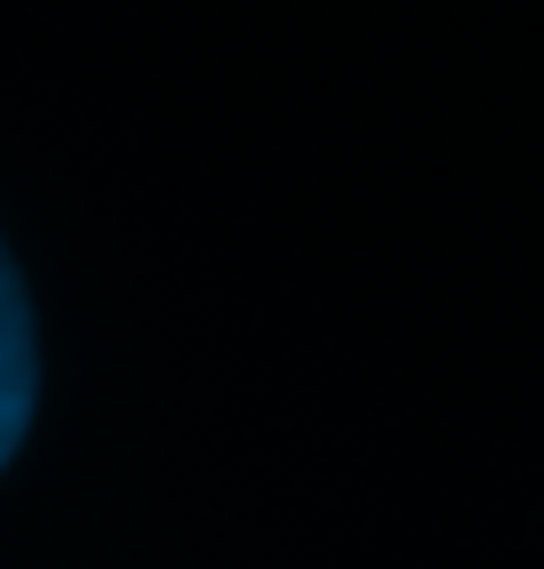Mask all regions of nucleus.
I'll use <instances>...</instances> for the list:
<instances>
[{
    "label": "nucleus",
    "instance_id": "f257e3e1",
    "mask_svg": "<svg viewBox=\"0 0 544 569\" xmlns=\"http://www.w3.org/2000/svg\"><path fill=\"white\" fill-rule=\"evenodd\" d=\"M32 393H41V353H32V306L17 281V257L0 249V466L17 458L32 426Z\"/></svg>",
    "mask_w": 544,
    "mask_h": 569
}]
</instances>
